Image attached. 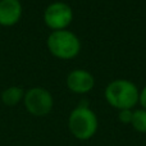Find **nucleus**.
I'll return each mask as SVG.
<instances>
[{
	"label": "nucleus",
	"mask_w": 146,
	"mask_h": 146,
	"mask_svg": "<svg viewBox=\"0 0 146 146\" xmlns=\"http://www.w3.org/2000/svg\"><path fill=\"white\" fill-rule=\"evenodd\" d=\"M131 126L136 132L146 133V110L145 109L141 108V109H137V110H133Z\"/></svg>",
	"instance_id": "9"
},
{
	"label": "nucleus",
	"mask_w": 146,
	"mask_h": 146,
	"mask_svg": "<svg viewBox=\"0 0 146 146\" xmlns=\"http://www.w3.org/2000/svg\"><path fill=\"white\" fill-rule=\"evenodd\" d=\"M25 91L19 86H10L1 92V101L7 106H14L18 103L23 101Z\"/></svg>",
	"instance_id": "8"
},
{
	"label": "nucleus",
	"mask_w": 146,
	"mask_h": 146,
	"mask_svg": "<svg viewBox=\"0 0 146 146\" xmlns=\"http://www.w3.org/2000/svg\"><path fill=\"white\" fill-rule=\"evenodd\" d=\"M67 87L74 94H87L95 86V78L86 69H74L67 76Z\"/></svg>",
	"instance_id": "6"
},
{
	"label": "nucleus",
	"mask_w": 146,
	"mask_h": 146,
	"mask_svg": "<svg viewBox=\"0 0 146 146\" xmlns=\"http://www.w3.org/2000/svg\"><path fill=\"white\" fill-rule=\"evenodd\" d=\"M73 21V10L67 3L55 1L46 7L44 22L51 31L67 30Z\"/></svg>",
	"instance_id": "5"
},
{
	"label": "nucleus",
	"mask_w": 146,
	"mask_h": 146,
	"mask_svg": "<svg viewBox=\"0 0 146 146\" xmlns=\"http://www.w3.org/2000/svg\"><path fill=\"white\" fill-rule=\"evenodd\" d=\"M132 115H133V110L132 109H123V110L118 111V119L123 124H131Z\"/></svg>",
	"instance_id": "10"
},
{
	"label": "nucleus",
	"mask_w": 146,
	"mask_h": 146,
	"mask_svg": "<svg viewBox=\"0 0 146 146\" xmlns=\"http://www.w3.org/2000/svg\"><path fill=\"white\" fill-rule=\"evenodd\" d=\"M26 110L35 117H45L53 110V95L44 87H32L25 92L23 98Z\"/></svg>",
	"instance_id": "4"
},
{
	"label": "nucleus",
	"mask_w": 146,
	"mask_h": 146,
	"mask_svg": "<svg viewBox=\"0 0 146 146\" xmlns=\"http://www.w3.org/2000/svg\"><path fill=\"white\" fill-rule=\"evenodd\" d=\"M68 128L73 137L80 141H87L96 135L99 121L87 103H81L71 111L68 118Z\"/></svg>",
	"instance_id": "1"
},
{
	"label": "nucleus",
	"mask_w": 146,
	"mask_h": 146,
	"mask_svg": "<svg viewBox=\"0 0 146 146\" xmlns=\"http://www.w3.org/2000/svg\"><path fill=\"white\" fill-rule=\"evenodd\" d=\"M22 4L19 0H0V26L12 27L22 17Z\"/></svg>",
	"instance_id": "7"
},
{
	"label": "nucleus",
	"mask_w": 146,
	"mask_h": 146,
	"mask_svg": "<svg viewBox=\"0 0 146 146\" xmlns=\"http://www.w3.org/2000/svg\"><path fill=\"white\" fill-rule=\"evenodd\" d=\"M139 103L141 104L142 109L146 110V86L140 91V95H139Z\"/></svg>",
	"instance_id": "11"
},
{
	"label": "nucleus",
	"mask_w": 146,
	"mask_h": 146,
	"mask_svg": "<svg viewBox=\"0 0 146 146\" xmlns=\"http://www.w3.org/2000/svg\"><path fill=\"white\" fill-rule=\"evenodd\" d=\"M46 46L51 55L63 60L73 59L81 51V41L78 36L68 30L51 31L46 40Z\"/></svg>",
	"instance_id": "3"
},
{
	"label": "nucleus",
	"mask_w": 146,
	"mask_h": 146,
	"mask_svg": "<svg viewBox=\"0 0 146 146\" xmlns=\"http://www.w3.org/2000/svg\"><path fill=\"white\" fill-rule=\"evenodd\" d=\"M105 99L109 105L117 110L133 109L139 103L140 90L133 82L128 80H114L106 86Z\"/></svg>",
	"instance_id": "2"
}]
</instances>
